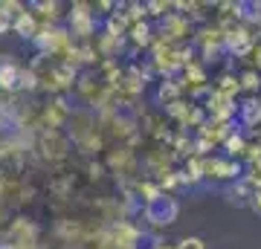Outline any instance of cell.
<instances>
[{
    "label": "cell",
    "mask_w": 261,
    "mask_h": 249,
    "mask_svg": "<svg viewBox=\"0 0 261 249\" xmlns=\"http://www.w3.org/2000/svg\"><path fill=\"white\" fill-rule=\"evenodd\" d=\"M140 214L145 217V223H151V226H171L180 214V203L174 200V194L160 191L157 197H151V200H145V203L140 206Z\"/></svg>",
    "instance_id": "cell-1"
},
{
    "label": "cell",
    "mask_w": 261,
    "mask_h": 249,
    "mask_svg": "<svg viewBox=\"0 0 261 249\" xmlns=\"http://www.w3.org/2000/svg\"><path fill=\"white\" fill-rule=\"evenodd\" d=\"M20 70H23V67H20L12 56H0V90L3 93H15L18 90Z\"/></svg>",
    "instance_id": "cell-2"
},
{
    "label": "cell",
    "mask_w": 261,
    "mask_h": 249,
    "mask_svg": "<svg viewBox=\"0 0 261 249\" xmlns=\"http://www.w3.org/2000/svg\"><path fill=\"white\" fill-rule=\"evenodd\" d=\"M12 29L18 32L23 41H32V38L38 35V29H41V23H38L35 12H20V15H15V20H12Z\"/></svg>",
    "instance_id": "cell-3"
},
{
    "label": "cell",
    "mask_w": 261,
    "mask_h": 249,
    "mask_svg": "<svg viewBox=\"0 0 261 249\" xmlns=\"http://www.w3.org/2000/svg\"><path fill=\"white\" fill-rule=\"evenodd\" d=\"M180 93H183V84L174 81V78H168V81H160L157 99L160 102H166V104H171V102H177L180 99Z\"/></svg>",
    "instance_id": "cell-4"
},
{
    "label": "cell",
    "mask_w": 261,
    "mask_h": 249,
    "mask_svg": "<svg viewBox=\"0 0 261 249\" xmlns=\"http://www.w3.org/2000/svg\"><path fill=\"white\" fill-rule=\"evenodd\" d=\"M130 41L137 46H148L151 44V26L148 23H142V20H137V23H130Z\"/></svg>",
    "instance_id": "cell-5"
},
{
    "label": "cell",
    "mask_w": 261,
    "mask_h": 249,
    "mask_svg": "<svg viewBox=\"0 0 261 249\" xmlns=\"http://www.w3.org/2000/svg\"><path fill=\"white\" fill-rule=\"evenodd\" d=\"M238 87H247V90H261V75L258 70H250V73L241 75V84Z\"/></svg>",
    "instance_id": "cell-6"
},
{
    "label": "cell",
    "mask_w": 261,
    "mask_h": 249,
    "mask_svg": "<svg viewBox=\"0 0 261 249\" xmlns=\"http://www.w3.org/2000/svg\"><path fill=\"white\" fill-rule=\"evenodd\" d=\"M174 249H206V243H203V238L189 235V238H183L180 243H174Z\"/></svg>",
    "instance_id": "cell-7"
},
{
    "label": "cell",
    "mask_w": 261,
    "mask_h": 249,
    "mask_svg": "<svg viewBox=\"0 0 261 249\" xmlns=\"http://www.w3.org/2000/svg\"><path fill=\"white\" fill-rule=\"evenodd\" d=\"M250 209H255V212L261 214V185H255V191H252V197H250Z\"/></svg>",
    "instance_id": "cell-8"
}]
</instances>
